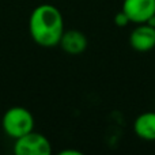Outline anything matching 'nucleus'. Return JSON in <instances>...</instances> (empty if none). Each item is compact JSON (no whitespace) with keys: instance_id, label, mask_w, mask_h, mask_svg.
Segmentation results:
<instances>
[{"instance_id":"7","label":"nucleus","mask_w":155,"mask_h":155,"mask_svg":"<svg viewBox=\"0 0 155 155\" xmlns=\"http://www.w3.org/2000/svg\"><path fill=\"white\" fill-rule=\"evenodd\" d=\"M134 131L137 137L147 142L155 140V112H144L135 118Z\"/></svg>"},{"instance_id":"10","label":"nucleus","mask_w":155,"mask_h":155,"mask_svg":"<svg viewBox=\"0 0 155 155\" xmlns=\"http://www.w3.org/2000/svg\"><path fill=\"white\" fill-rule=\"evenodd\" d=\"M147 23L153 25V26L155 27V16H153V18H151V19H150V21H148V22H147Z\"/></svg>"},{"instance_id":"8","label":"nucleus","mask_w":155,"mask_h":155,"mask_svg":"<svg viewBox=\"0 0 155 155\" xmlns=\"http://www.w3.org/2000/svg\"><path fill=\"white\" fill-rule=\"evenodd\" d=\"M114 23L117 25L118 27H125L131 23V21H129V18L125 15V12L121 10L114 15Z\"/></svg>"},{"instance_id":"9","label":"nucleus","mask_w":155,"mask_h":155,"mask_svg":"<svg viewBox=\"0 0 155 155\" xmlns=\"http://www.w3.org/2000/svg\"><path fill=\"white\" fill-rule=\"evenodd\" d=\"M60 155H82V153L76 150H64L60 153Z\"/></svg>"},{"instance_id":"2","label":"nucleus","mask_w":155,"mask_h":155,"mask_svg":"<svg viewBox=\"0 0 155 155\" xmlns=\"http://www.w3.org/2000/svg\"><path fill=\"white\" fill-rule=\"evenodd\" d=\"M4 134L11 139H18L29 132L34 131V117L26 107L14 106L4 113L2 120Z\"/></svg>"},{"instance_id":"3","label":"nucleus","mask_w":155,"mask_h":155,"mask_svg":"<svg viewBox=\"0 0 155 155\" xmlns=\"http://www.w3.org/2000/svg\"><path fill=\"white\" fill-rule=\"evenodd\" d=\"M14 153L15 155H51L52 144L42 134L31 131L15 139Z\"/></svg>"},{"instance_id":"1","label":"nucleus","mask_w":155,"mask_h":155,"mask_svg":"<svg viewBox=\"0 0 155 155\" xmlns=\"http://www.w3.org/2000/svg\"><path fill=\"white\" fill-rule=\"evenodd\" d=\"M29 31L33 41L42 48H53L64 33V19L57 7L48 3L33 10L29 19Z\"/></svg>"},{"instance_id":"6","label":"nucleus","mask_w":155,"mask_h":155,"mask_svg":"<svg viewBox=\"0 0 155 155\" xmlns=\"http://www.w3.org/2000/svg\"><path fill=\"white\" fill-rule=\"evenodd\" d=\"M87 37L84 35V33H82L80 30H67L63 33L61 38H60V48L68 54H80L87 49Z\"/></svg>"},{"instance_id":"4","label":"nucleus","mask_w":155,"mask_h":155,"mask_svg":"<svg viewBox=\"0 0 155 155\" xmlns=\"http://www.w3.org/2000/svg\"><path fill=\"white\" fill-rule=\"evenodd\" d=\"M121 10L131 23H147L155 16V0H124Z\"/></svg>"},{"instance_id":"5","label":"nucleus","mask_w":155,"mask_h":155,"mask_svg":"<svg viewBox=\"0 0 155 155\" xmlns=\"http://www.w3.org/2000/svg\"><path fill=\"white\" fill-rule=\"evenodd\" d=\"M129 46L139 53L155 49V27L150 23H139L129 34Z\"/></svg>"}]
</instances>
